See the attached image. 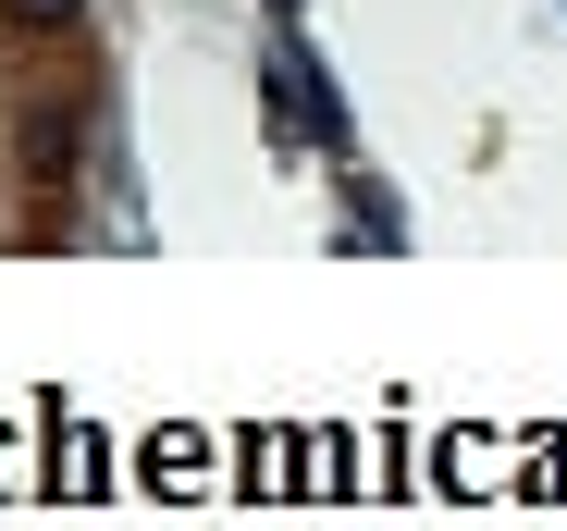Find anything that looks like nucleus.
I'll return each instance as SVG.
<instances>
[{
  "instance_id": "1",
  "label": "nucleus",
  "mask_w": 567,
  "mask_h": 531,
  "mask_svg": "<svg viewBox=\"0 0 567 531\" xmlns=\"http://www.w3.org/2000/svg\"><path fill=\"white\" fill-rule=\"evenodd\" d=\"M13 13H25V25H62V13H74V0H13Z\"/></svg>"
}]
</instances>
